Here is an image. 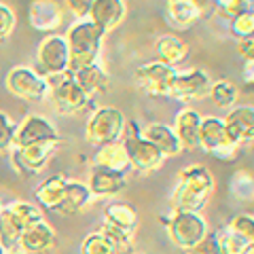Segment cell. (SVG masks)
<instances>
[{"label":"cell","mask_w":254,"mask_h":254,"mask_svg":"<svg viewBox=\"0 0 254 254\" xmlns=\"http://www.w3.org/2000/svg\"><path fill=\"white\" fill-rule=\"evenodd\" d=\"M23 231H26V227L11 212L9 205H4L2 212H0V246L6 252H17Z\"/></svg>","instance_id":"cell-24"},{"label":"cell","mask_w":254,"mask_h":254,"mask_svg":"<svg viewBox=\"0 0 254 254\" xmlns=\"http://www.w3.org/2000/svg\"><path fill=\"white\" fill-rule=\"evenodd\" d=\"M174 76H176V68H172L159 60L142 64L133 72L138 89L150 95V98H170V87Z\"/></svg>","instance_id":"cell-9"},{"label":"cell","mask_w":254,"mask_h":254,"mask_svg":"<svg viewBox=\"0 0 254 254\" xmlns=\"http://www.w3.org/2000/svg\"><path fill=\"white\" fill-rule=\"evenodd\" d=\"M66 187H68V178L64 174H53V176L45 178L41 185L34 189V197L38 205L47 212H58V208L64 201V195H66Z\"/></svg>","instance_id":"cell-21"},{"label":"cell","mask_w":254,"mask_h":254,"mask_svg":"<svg viewBox=\"0 0 254 254\" xmlns=\"http://www.w3.org/2000/svg\"><path fill=\"white\" fill-rule=\"evenodd\" d=\"M216 11V0H168V17L176 28H190Z\"/></svg>","instance_id":"cell-14"},{"label":"cell","mask_w":254,"mask_h":254,"mask_svg":"<svg viewBox=\"0 0 254 254\" xmlns=\"http://www.w3.org/2000/svg\"><path fill=\"white\" fill-rule=\"evenodd\" d=\"M9 208H11V212L19 218V222H21V225L26 227V229H28L30 225H34V222L45 220V218H43V208H41V205L30 203V201H21V199L11 201Z\"/></svg>","instance_id":"cell-33"},{"label":"cell","mask_w":254,"mask_h":254,"mask_svg":"<svg viewBox=\"0 0 254 254\" xmlns=\"http://www.w3.org/2000/svg\"><path fill=\"white\" fill-rule=\"evenodd\" d=\"M0 254H9V252H6V250L2 248V246H0Z\"/></svg>","instance_id":"cell-44"},{"label":"cell","mask_w":254,"mask_h":254,"mask_svg":"<svg viewBox=\"0 0 254 254\" xmlns=\"http://www.w3.org/2000/svg\"><path fill=\"white\" fill-rule=\"evenodd\" d=\"M121 144L125 148L127 157H129V163L133 170L138 172H155L163 165L165 157L159 153L155 144L144 138L142 133V127L138 125V121L133 119H127L125 121V129H123V136H121Z\"/></svg>","instance_id":"cell-3"},{"label":"cell","mask_w":254,"mask_h":254,"mask_svg":"<svg viewBox=\"0 0 254 254\" xmlns=\"http://www.w3.org/2000/svg\"><path fill=\"white\" fill-rule=\"evenodd\" d=\"M60 142H36V144L23 146V148H13L11 150V159H13V168L17 170L21 176L28 174H36L41 172L49 159L55 155Z\"/></svg>","instance_id":"cell-12"},{"label":"cell","mask_w":254,"mask_h":254,"mask_svg":"<svg viewBox=\"0 0 254 254\" xmlns=\"http://www.w3.org/2000/svg\"><path fill=\"white\" fill-rule=\"evenodd\" d=\"M4 85L15 98L26 100V102H41L49 98V83H47V78L38 74L36 70L26 66H17L9 70Z\"/></svg>","instance_id":"cell-10"},{"label":"cell","mask_w":254,"mask_h":254,"mask_svg":"<svg viewBox=\"0 0 254 254\" xmlns=\"http://www.w3.org/2000/svg\"><path fill=\"white\" fill-rule=\"evenodd\" d=\"M227 227L231 229L233 233L242 235L244 240L254 244V216L252 214H237V216H233L231 220H229Z\"/></svg>","instance_id":"cell-38"},{"label":"cell","mask_w":254,"mask_h":254,"mask_svg":"<svg viewBox=\"0 0 254 254\" xmlns=\"http://www.w3.org/2000/svg\"><path fill=\"white\" fill-rule=\"evenodd\" d=\"M104 222L121 229V231H125V233L136 235L138 212L133 210V205L125 203V201H113L110 205H106V210H104Z\"/></svg>","instance_id":"cell-25"},{"label":"cell","mask_w":254,"mask_h":254,"mask_svg":"<svg viewBox=\"0 0 254 254\" xmlns=\"http://www.w3.org/2000/svg\"><path fill=\"white\" fill-rule=\"evenodd\" d=\"M216 240H218V248L220 254H250L254 250V244L244 240L242 235L233 233L229 227H222L216 231Z\"/></svg>","instance_id":"cell-30"},{"label":"cell","mask_w":254,"mask_h":254,"mask_svg":"<svg viewBox=\"0 0 254 254\" xmlns=\"http://www.w3.org/2000/svg\"><path fill=\"white\" fill-rule=\"evenodd\" d=\"M199 148L214 157H218L220 161H233L237 157L240 146L229 138L225 121L220 117H203L201 119V131H199Z\"/></svg>","instance_id":"cell-8"},{"label":"cell","mask_w":254,"mask_h":254,"mask_svg":"<svg viewBox=\"0 0 254 254\" xmlns=\"http://www.w3.org/2000/svg\"><path fill=\"white\" fill-rule=\"evenodd\" d=\"M142 133H144V138L150 142V144H155L157 150L161 153L165 159L168 157H178L182 150V144H180V140L178 136L174 133V129L170 125H165V123H148L146 127H142Z\"/></svg>","instance_id":"cell-20"},{"label":"cell","mask_w":254,"mask_h":254,"mask_svg":"<svg viewBox=\"0 0 254 254\" xmlns=\"http://www.w3.org/2000/svg\"><path fill=\"white\" fill-rule=\"evenodd\" d=\"M201 115L195 108H182L174 119V133L178 136L182 148L195 150L199 148V131H201Z\"/></svg>","instance_id":"cell-17"},{"label":"cell","mask_w":254,"mask_h":254,"mask_svg":"<svg viewBox=\"0 0 254 254\" xmlns=\"http://www.w3.org/2000/svg\"><path fill=\"white\" fill-rule=\"evenodd\" d=\"M36 142H60V133L55 125L43 115H28L17 125V133H15V146L23 148Z\"/></svg>","instance_id":"cell-13"},{"label":"cell","mask_w":254,"mask_h":254,"mask_svg":"<svg viewBox=\"0 0 254 254\" xmlns=\"http://www.w3.org/2000/svg\"><path fill=\"white\" fill-rule=\"evenodd\" d=\"M30 26L38 32H53L62 26L64 21V11L55 0H34L30 4L28 13Z\"/></svg>","instance_id":"cell-18"},{"label":"cell","mask_w":254,"mask_h":254,"mask_svg":"<svg viewBox=\"0 0 254 254\" xmlns=\"http://www.w3.org/2000/svg\"><path fill=\"white\" fill-rule=\"evenodd\" d=\"M2 208H4V205H2V201H0V212H2Z\"/></svg>","instance_id":"cell-46"},{"label":"cell","mask_w":254,"mask_h":254,"mask_svg":"<svg viewBox=\"0 0 254 254\" xmlns=\"http://www.w3.org/2000/svg\"><path fill=\"white\" fill-rule=\"evenodd\" d=\"M242 78L248 87H254V62H246L242 68Z\"/></svg>","instance_id":"cell-43"},{"label":"cell","mask_w":254,"mask_h":254,"mask_svg":"<svg viewBox=\"0 0 254 254\" xmlns=\"http://www.w3.org/2000/svg\"><path fill=\"white\" fill-rule=\"evenodd\" d=\"M36 72L49 78L55 74L68 72L70 70V49L68 41L62 34H49L45 36L36 49Z\"/></svg>","instance_id":"cell-7"},{"label":"cell","mask_w":254,"mask_h":254,"mask_svg":"<svg viewBox=\"0 0 254 254\" xmlns=\"http://www.w3.org/2000/svg\"><path fill=\"white\" fill-rule=\"evenodd\" d=\"M15 23H17V17H15L13 9L0 2V43H4L13 34Z\"/></svg>","instance_id":"cell-39"},{"label":"cell","mask_w":254,"mask_h":254,"mask_svg":"<svg viewBox=\"0 0 254 254\" xmlns=\"http://www.w3.org/2000/svg\"><path fill=\"white\" fill-rule=\"evenodd\" d=\"M250 9H254L250 0H216V11L214 13H218L225 19H233L240 13L250 11Z\"/></svg>","instance_id":"cell-37"},{"label":"cell","mask_w":254,"mask_h":254,"mask_svg":"<svg viewBox=\"0 0 254 254\" xmlns=\"http://www.w3.org/2000/svg\"><path fill=\"white\" fill-rule=\"evenodd\" d=\"M187 51H189L187 43L180 41V38L174 34H163L155 41V53H157L159 62L168 64L172 68H176L178 64L187 58Z\"/></svg>","instance_id":"cell-28"},{"label":"cell","mask_w":254,"mask_h":254,"mask_svg":"<svg viewBox=\"0 0 254 254\" xmlns=\"http://www.w3.org/2000/svg\"><path fill=\"white\" fill-rule=\"evenodd\" d=\"M125 115L117 106H100L87 119L85 138L93 146H106L119 142L125 129Z\"/></svg>","instance_id":"cell-5"},{"label":"cell","mask_w":254,"mask_h":254,"mask_svg":"<svg viewBox=\"0 0 254 254\" xmlns=\"http://www.w3.org/2000/svg\"><path fill=\"white\" fill-rule=\"evenodd\" d=\"M237 53H240L246 62H254V38H246V41L237 43Z\"/></svg>","instance_id":"cell-42"},{"label":"cell","mask_w":254,"mask_h":254,"mask_svg":"<svg viewBox=\"0 0 254 254\" xmlns=\"http://www.w3.org/2000/svg\"><path fill=\"white\" fill-rule=\"evenodd\" d=\"M212 78L201 68H190L185 72H176L170 87V98L180 102H195L210 95Z\"/></svg>","instance_id":"cell-11"},{"label":"cell","mask_w":254,"mask_h":254,"mask_svg":"<svg viewBox=\"0 0 254 254\" xmlns=\"http://www.w3.org/2000/svg\"><path fill=\"white\" fill-rule=\"evenodd\" d=\"M125 13L127 9L123 0H95L87 19H91L95 26L102 28L108 34L110 30H115L123 21Z\"/></svg>","instance_id":"cell-22"},{"label":"cell","mask_w":254,"mask_h":254,"mask_svg":"<svg viewBox=\"0 0 254 254\" xmlns=\"http://www.w3.org/2000/svg\"><path fill=\"white\" fill-rule=\"evenodd\" d=\"M104 36L106 32L95 26L91 19H76L68 28L66 41L70 49V70L72 72H78L81 68L98 62Z\"/></svg>","instance_id":"cell-2"},{"label":"cell","mask_w":254,"mask_h":254,"mask_svg":"<svg viewBox=\"0 0 254 254\" xmlns=\"http://www.w3.org/2000/svg\"><path fill=\"white\" fill-rule=\"evenodd\" d=\"M93 2H95V0H64L66 9L72 13L76 19H87V17H89V11H91Z\"/></svg>","instance_id":"cell-41"},{"label":"cell","mask_w":254,"mask_h":254,"mask_svg":"<svg viewBox=\"0 0 254 254\" xmlns=\"http://www.w3.org/2000/svg\"><path fill=\"white\" fill-rule=\"evenodd\" d=\"M55 246V231L47 220L30 225L21 235L19 248L26 254H47Z\"/></svg>","instance_id":"cell-19"},{"label":"cell","mask_w":254,"mask_h":254,"mask_svg":"<svg viewBox=\"0 0 254 254\" xmlns=\"http://www.w3.org/2000/svg\"><path fill=\"white\" fill-rule=\"evenodd\" d=\"M210 98H212V102H214V104H216L218 108H229V110H231V108L237 104L240 91H237L235 83L225 81V78H220V81L212 83Z\"/></svg>","instance_id":"cell-31"},{"label":"cell","mask_w":254,"mask_h":254,"mask_svg":"<svg viewBox=\"0 0 254 254\" xmlns=\"http://www.w3.org/2000/svg\"><path fill=\"white\" fill-rule=\"evenodd\" d=\"M74 76H76V83L81 85V89L89 95V98L108 91V74L98 62L91 64V66L81 68L78 72H74Z\"/></svg>","instance_id":"cell-27"},{"label":"cell","mask_w":254,"mask_h":254,"mask_svg":"<svg viewBox=\"0 0 254 254\" xmlns=\"http://www.w3.org/2000/svg\"><path fill=\"white\" fill-rule=\"evenodd\" d=\"M87 187H89L93 197H102V199H104V197H115L127 187V174L93 165Z\"/></svg>","instance_id":"cell-16"},{"label":"cell","mask_w":254,"mask_h":254,"mask_svg":"<svg viewBox=\"0 0 254 254\" xmlns=\"http://www.w3.org/2000/svg\"><path fill=\"white\" fill-rule=\"evenodd\" d=\"M229 193L240 203H254V172L237 170L229 180Z\"/></svg>","instance_id":"cell-29"},{"label":"cell","mask_w":254,"mask_h":254,"mask_svg":"<svg viewBox=\"0 0 254 254\" xmlns=\"http://www.w3.org/2000/svg\"><path fill=\"white\" fill-rule=\"evenodd\" d=\"M185 252L187 254H220L216 233H208L199 244L193 246V248H189V250H185Z\"/></svg>","instance_id":"cell-40"},{"label":"cell","mask_w":254,"mask_h":254,"mask_svg":"<svg viewBox=\"0 0 254 254\" xmlns=\"http://www.w3.org/2000/svg\"><path fill=\"white\" fill-rule=\"evenodd\" d=\"M172 190V208L201 212L214 193V176L205 165H187L176 176Z\"/></svg>","instance_id":"cell-1"},{"label":"cell","mask_w":254,"mask_h":254,"mask_svg":"<svg viewBox=\"0 0 254 254\" xmlns=\"http://www.w3.org/2000/svg\"><path fill=\"white\" fill-rule=\"evenodd\" d=\"M102 231L110 242H113L117 254H136V244H133V235L131 233H125L121 229H117L108 222H102V227L98 229Z\"/></svg>","instance_id":"cell-32"},{"label":"cell","mask_w":254,"mask_h":254,"mask_svg":"<svg viewBox=\"0 0 254 254\" xmlns=\"http://www.w3.org/2000/svg\"><path fill=\"white\" fill-rule=\"evenodd\" d=\"M47 83H49V100H51V104L58 108V113L72 115L89 104V95L76 83V76L72 70L49 76Z\"/></svg>","instance_id":"cell-6"},{"label":"cell","mask_w":254,"mask_h":254,"mask_svg":"<svg viewBox=\"0 0 254 254\" xmlns=\"http://www.w3.org/2000/svg\"><path fill=\"white\" fill-rule=\"evenodd\" d=\"M229 32L237 38V41H246V38H254V9L240 13L237 17L229 23Z\"/></svg>","instance_id":"cell-35"},{"label":"cell","mask_w":254,"mask_h":254,"mask_svg":"<svg viewBox=\"0 0 254 254\" xmlns=\"http://www.w3.org/2000/svg\"><path fill=\"white\" fill-rule=\"evenodd\" d=\"M163 220L168 235L174 246L180 250H189L197 246L205 235L210 233L208 220L203 218L201 212H189V210H172L170 216L159 218Z\"/></svg>","instance_id":"cell-4"},{"label":"cell","mask_w":254,"mask_h":254,"mask_svg":"<svg viewBox=\"0 0 254 254\" xmlns=\"http://www.w3.org/2000/svg\"><path fill=\"white\" fill-rule=\"evenodd\" d=\"M93 165L106 168V170H117V172H123V174H127V170L131 168L129 157H127L121 140L113 142V144H106V146H100L98 150H95Z\"/></svg>","instance_id":"cell-26"},{"label":"cell","mask_w":254,"mask_h":254,"mask_svg":"<svg viewBox=\"0 0 254 254\" xmlns=\"http://www.w3.org/2000/svg\"><path fill=\"white\" fill-rule=\"evenodd\" d=\"M81 254H117L113 242L102 233V231H93L83 240L81 244Z\"/></svg>","instance_id":"cell-34"},{"label":"cell","mask_w":254,"mask_h":254,"mask_svg":"<svg viewBox=\"0 0 254 254\" xmlns=\"http://www.w3.org/2000/svg\"><path fill=\"white\" fill-rule=\"evenodd\" d=\"M15 133H17V125L13 119L0 110V153H11L15 146Z\"/></svg>","instance_id":"cell-36"},{"label":"cell","mask_w":254,"mask_h":254,"mask_svg":"<svg viewBox=\"0 0 254 254\" xmlns=\"http://www.w3.org/2000/svg\"><path fill=\"white\" fill-rule=\"evenodd\" d=\"M9 254H26V252H19V250H17V252H9Z\"/></svg>","instance_id":"cell-45"},{"label":"cell","mask_w":254,"mask_h":254,"mask_svg":"<svg viewBox=\"0 0 254 254\" xmlns=\"http://www.w3.org/2000/svg\"><path fill=\"white\" fill-rule=\"evenodd\" d=\"M227 133L237 146L252 144L254 142V106H233L229 115L222 119Z\"/></svg>","instance_id":"cell-15"},{"label":"cell","mask_w":254,"mask_h":254,"mask_svg":"<svg viewBox=\"0 0 254 254\" xmlns=\"http://www.w3.org/2000/svg\"><path fill=\"white\" fill-rule=\"evenodd\" d=\"M91 190L87 187V182L81 180H68L66 187V195H64V201L58 208L55 214H62V216H74V214L83 212L91 201Z\"/></svg>","instance_id":"cell-23"}]
</instances>
